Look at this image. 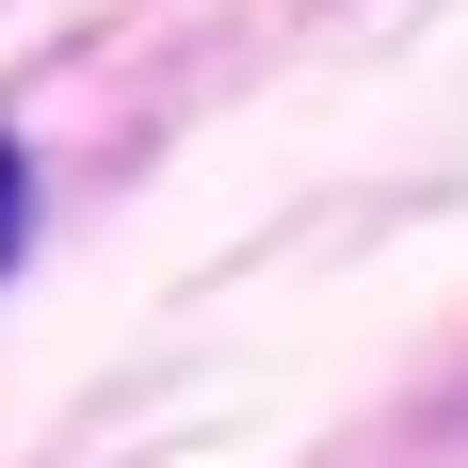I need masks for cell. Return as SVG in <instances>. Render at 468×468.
<instances>
[{
	"label": "cell",
	"mask_w": 468,
	"mask_h": 468,
	"mask_svg": "<svg viewBox=\"0 0 468 468\" xmlns=\"http://www.w3.org/2000/svg\"><path fill=\"white\" fill-rule=\"evenodd\" d=\"M16 227H33V178H16V145H0V259H16Z\"/></svg>",
	"instance_id": "6da1fadb"
}]
</instances>
